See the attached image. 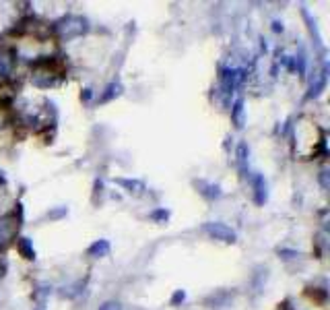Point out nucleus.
Instances as JSON below:
<instances>
[{
	"label": "nucleus",
	"instance_id": "14",
	"mask_svg": "<svg viewBox=\"0 0 330 310\" xmlns=\"http://www.w3.org/2000/svg\"><path fill=\"white\" fill-rule=\"evenodd\" d=\"M167 211H155V213H153L151 217H153V220H167Z\"/></svg>",
	"mask_w": 330,
	"mask_h": 310
},
{
	"label": "nucleus",
	"instance_id": "10",
	"mask_svg": "<svg viewBox=\"0 0 330 310\" xmlns=\"http://www.w3.org/2000/svg\"><path fill=\"white\" fill-rule=\"evenodd\" d=\"M324 85H326V71L324 73H320V77H318V81L316 83H312V87H310V97H316L320 91L324 89Z\"/></svg>",
	"mask_w": 330,
	"mask_h": 310
},
{
	"label": "nucleus",
	"instance_id": "7",
	"mask_svg": "<svg viewBox=\"0 0 330 310\" xmlns=\"http://www.w3.org/2000/svg\"><path fill=\"white\" fill-rule=\"evenodd\" d=\"M17 248H19V252L23 257H25L27 261H33L35 259V250H33V246H31V242L27 238H19L17 240Z\"/></svg>",
	"mask_w": 330,
	"mask_h": 310
},
{
	"label": "nucleus",
	"instance_id": "5",
	"mask_svg": "<svg viewBox=\"0 0 330 310\" xmlns=\"http://www.w3.org/2000/svg\"><path fill=\"white\" fill-rule=\"evenodd\" d=\"M89 257H95V259H99V257H105L110 252V242L108 240H97L95 244H91L89 246Z\"/></svg>",
	"mask_w": 330,
	"mask_h": 310
},
{
	"label": "nucleus",
	"instance_id": "13",
	"mask_svg": "<svg viewBox=\"0 0 330 310\" xmlns=\"http://www.w3.org/2000/svg\"><path fill=\"white\" fill-rule=\"evenodd\" d=\"M99 310H122V306H120V302H114V300H110V302L101 304V306H99Z\"/></svg>",
	"mask_w": 330,
	"mask_h": 310
},
{
	"label": "nucleus",
	"instance_id": "1",
	"mask_svg": "<svg viewBox=\"0 0 330 310\" xmlns=\"http://www.w3.org/2000/svg\"><path fill=\"white\" fill-rule=\"evenodd\" d=\"M87 31V21L82 17H77V15H68V17H62L60 21L54 23V33L58 40L62 42H68V40H75L79 36Z\"/></svg>",
	"mask_w": 330,
	"mask_h": 310
},
{
	"label": "nucleus",
	"instance_id": "9",
	"mask_svg": "<svg viewBox=\"0 0 330 310\" xmlns=\"http://www.w3.org/2000/svg\"><path fill=\"white\" fill-rule=\"evenodd\" d=\"M120 93H122V85H120V83H112L108 89H105V93H103L99 99H101V101H110L112 97H118Z\"/></svg>",
	"mask_w": 330,
	"mask_h": 310
},
{
	"label": "nucleus",
	"instance_id": "16",
	"mask_svg": "<svg viewBox=\"0 0 330 310\" xmlns=\"http://www.w3.org/2000/svg\"><path fill=\"white\" fill-rule=\"evenodd\" d=\"M326 174H328V172H326V170H322V176H320V180H322V186H324V188L328 186V182H326Z\"/></svg>",
	"mask_w": 330,
	"mask_h": 310
},
{
	"label": "nucleus",
	"instance_id": "2",
	"mask_svg": "<svg viewBox=\"0 0 330 310\" xmlns=\"http://www.w3.org/2000/svg\"><path fill=\"white\" fill-rule=\"evenodd\" d=\"M203 229L215 240H221V242H235V232L221 221H208L203 225Z\"/></svg>",
	"mask_w": 330,
	"mask_h": 310
},
{
	"label": "nucleus",
	"instance_id": "3",
	"mask_svg": "<svg viewBox=\"0 0 330 310\" xmlns=\"http://www.w3.org/2000/svg\"><path fill=\"white\" fill-rule=\"evenodd\" d=\"M19 229V220L17 213H8L0 220V244H6L8 240H13V236Z\"/></svg>",
	"mask_w": 330,
	"mask_h": 310
},
{
	"label": "nucleus",
	"instance_id": "17",
	"mask_svg": "<svg viewBox=\"0 0 330 310\" xmlns=\"http://www.w3.org/2000/svg\"><path fill=\"white\" fill-rule=\"evenodd\" d=\"M6 71V66H4V58H2V56H0V75H2Z\"/></svg>",
	"mask_w": 330,
	"mask_h": 310
},
{
	"label": "nucleus",
	"instance_id": "11",
	"mask_svg": "<svg viewBox=\"0 0 330 310\" xmlns=\"http://www.w3.org/2000/svg\"><path fill=\"white\" fill-rule=\"evenodd\" d=\"M118 184L126 186L130 192H140V190L145 188V184H143V182H138V180H122V178H120V180H118Z\"/></svg>",
	"mask_w": 330,
	"mask_h": 310
},
{
	"label": "nucleus",
	"instance_id": "6",
	"mask_svg": "<svg viewBox=\"0 0 330 310\" xmlns=\"http://www.w3.org/2000/svg\"><path fill=\"white\" fill-rule=\"evenodd\" d=\"M196 186L200 188V194H205L206 199H219L221 197V190L219 186H213V184H206V182H196Z\"/></svg>",
	"mask_w": 330,
	"mask_h": 310
},
{
	"label": "nucleus",
	"instance_id": "15",
	"mask_svg": "<svg viewBox=\"0 0 330 310\" xmlns=\"http://www.w3.org/2000/svg\"><path fill=\"white\" fill-rule=\"evenodd\" d=\"M184 298H186L184 292H175V296H173V304H178L180 300H184Z\"/></svg>",
	"mask_w": 330,
	"mask_h": 310
},
{
	"label": "nucleus",
	"instance_id": "8",
	"mask_svg": "<svg viewBox=\"0 0 330 310\" xmlns=\"http://www.w3.org/2000/svg\"><path fill=\"white\" fill-rule=\"evenodd\" d=\"M231 118H233V122H235V126H244V101L240 99V101H235V106H233V110H231Z\"/></svg>",
	"mask_w": 330,
	"mask_h": 310
},
{
	"label": "nucleus",
	"instance_id": "12",
	"mask_svg": "<svg viewBox=\"0 0 330 310\" xmlns=\"http://www.w3.org/2000/svg\"><path fill=\"white\" fill-rule=\"evenodd\" d=\"M246 159H248V147H246V143H242L238 147V164H240L242 172H246Z\"/></svg>",
	"mask_w": 330,
	"mask_h": 310
},
{
	"label": "nucleus",
	"instance_id": "4",
	"mask_svg": "<svg viewBox=\"0 0 330 310\" xmlns=\"http://www.w3.org/2000/svg\"><path fill=\"white\" fill-rule=\"evenodd\" d=\"M252 184H254V201L258 205H264L266 203V182L260 174H256L252 178Z\"/></svg>",
	"mask_w": 330,
	"mask_h": 310
}]
</instances>
